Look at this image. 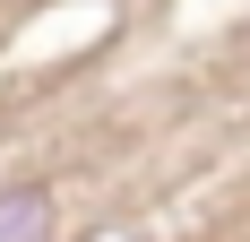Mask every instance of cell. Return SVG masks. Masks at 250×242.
<instances>
[{
	"instance_id": "6da1fadb",
	"label": "cell",
	"mask_w": 250,
	"mask_h": 242,
	"mask_svg": "<svg viewBox=\"0 0 250 242\" xmlns=\"http://www.w3.org/2000/svg\"><path fill=\"white\" fill-rule=\"evenodd\" d=\"M0 242H52V199L26 182V191H0Z\"/></svg>"
}]
</instances>
